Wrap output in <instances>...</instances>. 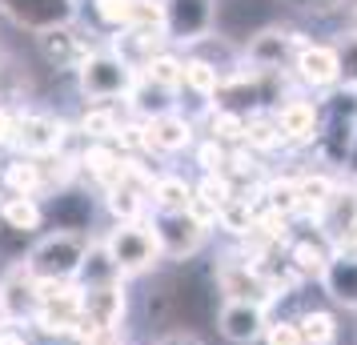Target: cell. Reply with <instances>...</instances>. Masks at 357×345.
<instances>
[{
	"label": "cell",
	"instance_id": "6da1fadb",
	"mask_svg": "<svg viewBox=\"0 0 357 345\" xmlns=\"http://www.w3.org/2000/svg\"><path fill=\"white\" fill-rule=\"evenodd\" d=\"M89 237L77 229H56L36 237V245L24 253V265L33 269L36 281H77L89 257Z\"/></svg>",
	"mask_w": 357,
	"mask_h": 345
},
{
	"label": "cell",
	"instance_id": "7a4b0ae2",
	"mask_svg": "<svg viewBox=\"0 0 357 345\" xmlns=\"http://www.w3.org/2000/svg\"><path fill=\"white\" fill-rule=\"evenodd\" d=\"M33 325L45 337H65L77 342L84 333V309H81V285L77 281H36V313Z\"/></svg>",
	"mask_w": 357,
	"mask_h": 345
},
{
	"label": "cell",
	"instance_id": "3957f363",
	"mask_svg": "<svg viewBox=\"0 0 357 345\" xmlns=\"http://www.w3.org/2000/svg\"><path fill=\"white\" fill-rule=\"evenodd\" d=\"M100 245L109 249L116 273H121L125 281L141 277V273H149V269H157V261H161V241H157V233H153V221L113 225Z\"/></svg>",
	"mask_w": 357,
	"mask_h": 345
},
{
	"label": "cell",
	"instance_id": "277c9868",
	"mask_svg": "<svg viewBox=\"0 0 357 345\" xmlns=\"http://www.w3.org/2000/svg\"><path fill=\"white\" fill-rule=\"evenodd\" d=\"M217 289H221L225 301H249V305H261V309H269L277 297H285L281 277L265 273L249 257H229V261L217 265Z\"/></svg>",
	"mask_w": 357,
	"mask_h": 345
},
{
	"label": "cell",
	"instance_id": "5b68a950",
	"mask_svg": "<svg viewBox=\"0 0 357 345\" xmlns=\"http://www.w3.org/2000/svg\"><path fill=\"white\" fill-rule=\"evenodd\" d=\"M81 77V93L93 105H113L116 97H129L137 84V68L129 61H121L116 52H89L84 65L77 68Z\"/></svg>",
	"mask_w": 357,
	"mask_h": 345
},
{
	"label": "cell",
	"instance_id": "8992f818",
	"mask_svg": "<svg viewBox=\"0 0 357 345\" xmlns=\"http://www.w3.org/2000/svg\"><path fill=\"white\" fill-rule=\"evenodd\" d=\"M153 233L161 241V257L169 261H189L209 241V225L193 213H153Z\"/></svg>",
	"mask_w": 357,
	"mask_h": 345
},
{
	"label": "cell",
	"instance_id": "52a82bcc",
	"mask_svg": "<svg viewBox=\"0 0 357 345\" xmlns=\"http://www.w3.org/2000/svg\"><path fill=\"white\" fill-rule=\"evenodd\" d=\"M65 121L52 113H17V129H13V148L17 157H56L65 153Z\"/></svg>",
	"mask_w": 357,
	"mask_h": 345
},
{
	"label": "cell",
	"instance_id": "ba28073f",
	"mask_svg": "<svg viewBox=\"0 0 357 345\" xmlns=\"http://www.w3.org/2000/svg\"><path fill=\"white\" fill-rule=\"evenodd\" d=\"M217 24L213 0H165V40L197 45Z\"/></svg>",
	"mask_w": 357,
	"mask_h": 345
},
{
	"label": "cell",
	"instance_id": "9c48e42d",
	"mask_svg": "<svg viewBox=\"0 0 357 345\" xmlns=\"http://www.w3.org/2000/svg\"><path fill=\"white\" fill-rule=\"evenodd\" d=\"M0 313L8 325H33L36 313V277L24 261H13L0 273Z\"/></svg>",
	"mask_w": 357,
	"mask_h": 345
},
{
	"label": "cell",
	"instance_id": "30bf717a",
	"mask_svg": "<svg viewBox=\"0 0 357 345\" xmlns=\"http://www.w3.org/2000/svg\"><path fill=\"white\" fill-rule=\"evenodd\" d=\"M81 309H84V333L89 329L125 325V313H129V289H125V281H109V285H89V289H81Z\"/></svg>",
	"mask_w": 357,
	"mask_h": 345
},
{
	"label": "cell",
	"instance_id": "8fae6325",
	"mask_svg": "<svg viewBox=\"0 0 357 345\" xmlns=\"http://www.w3.org/2000/svg\"><path fill=\"white\" fill-rule=\"evenodd\" d=\"M269 329V309L249 305V301H225L217 313V333L229 345H257Z\"/></svg>",
	"mask_w": 357,
	"mask_h": 345
},
{
	"label": "cell",
	"instance_id": "7c38bea8",
	"mask_svg": "<svg viewBox=\"0 0 357 345\" xmlns=\"http://www.w3.org/2000/svg\"><path fill=\"white\" fill-rule=\"evenodd\" d=\"M301 45H305V40H301L297 33H285V29H261V33H253L245 56H249V68H261V72H281V68L289 65V56L297 61Z\"/></svg>",
	"mask_w": 357,
	"mask_h": 345
},
{
	"label": "cell",
	"instance_id": "4fadbf2b",
	"mask_svg": "<svg viewBox=\"0 0 357 345\" xmlns=\"http://www.w3.org/2000/svg\"><path fill=\"white\" fill-rule=\"evenodd\" d=\"M0 13L8 20H17L20 29H33V33H45V29H61V24H73V0H0Z\"/></svg>",
	"mask_w": 357,
	"mask_h": 345
},
{
	"label": "cell",
	"instance_id": "5bb4252c",
	"mask_svg": "<svg viewBox=\"0 0 357 345\" xmlns=\"http://www.w3.org/2000/svg\"><path fill=\"white\" fill-rule=\"evenodd\" d=\"M273 121L281 129V137H285V145H313L317 129H321V109H317V100L285 97L273 109Z\"/></svg>",
	"mask_w": 357,
	"mask_h": 345
},
{
	"label": "cell",
	"instance_id": "9a60e30c",
	"mask_svg": "<svg viewBox=\"0 0 357 345\" xmlns=\"http://www.w3.org/2000/svg\"><path fill=\"white\" fill-rule=\"evenodd\" d=\"M297 81L309 89H333L341 84V61H337V45H301L297 61H293Z\"/></svg>",
	"mask_w": 357,
	"mask_h": 345
},
{
	"label": "cell",
	"instance_id": "2e32d148",
	"mask_svg": "<svg viewBox=\"0 0 357 345\" xmlns=\"http://www.w3.org/2000/svg\"><path fill=\"white\" fill-rule=\"evenodd\" d=\"M285 245H289V249H285V253H289V269L297 273V277H321L325 265L333 261V253H337V245H333L321 229L297 233V237L289 233V241H285Z\"/></svg>",
	"mask_w": 357,
	"mask_h": 345
},
{
	"label": "cell",
	"instance_id": "e0dca14e",
	"mask_svg": "<svg viewBox=\"0 0 357 345\" xmlns=\"http://www.w3.org/2000/svg\"><path fill=\"white\" fill-rule=\"evenodd\" d=\"M189 145H193V121L177 109L145 121V153H185Z\"/></svg>",
	"mask_w": 357,
	"mask_h": 345
},
{
	"label": "cell",
	"instance_id": "ac0fdd59",
	"mask_svg": "<svg viewBox=\"0 0 357 345\" xmlns=\"http://www.w3.org/2000/svg\"><path fill=\"white\" fill-rule=\"evenodd\" d=\"M36 49H40V56H45V65H52V68H81L84 56H89L84 36H77L68 24L36 33Z\"/></svg>",
	"mask_w": 357,
	"mask_h": 345
},
{
	"label": "cell",
	"instance_id": "d6986e66",
	"mask_svg": "<svg viewBox=\"0 0 357 345\" xmlns=\"http://www.w3.org/2000/svg\"><path fill=\"white\" fill-rule=\"evenodd\" d=\"M321 289L337 305H345V309H357V253H349V249H337L333 253V261L325 265L321 277Z\"/></svg>",
	"mask_w": 357,
	"mask_h": 345
},
{
	"label": "cell",
	"instance_id": "ffe728a7",
	"mask_svg": "<svg viewBox=\"0 0 357 345\" xmlns=\"http://www.w3.org/2000/svg\"><path fill=\"white\" fill-rule=\"evenodd\" d=\"M45 205L40 197H20V193H4L0 197V229L17 233V237H36L45 225Z\"/></svg>",
	"mask_w": 357,
	"mask_h": 345
},
{
	"label": "cell",
	"instance_id": "44dd1931",
	"mask_svg": "<svg viewBox=\"0 0 357 345\" xmlns=\"http://www.w3.org/2000/svg\"><path fill=\"white\" fill-rule=\"evenodd\" d=\"M0 181H4L8 193H20V197H40L45 189H52L45 157H13V161L4 164Z\"/></svg>",
	"mask_w": 357,
	"mask_h": 345
},
{
	"label": "cell",
	"instance_id": "7402d4cb",
	"mask_svg": "<svg viewBox=\"0 0 357 345\" xmlns=\"http://www.w3.org/2000/svg\"><path fill=\"white\" fill-rule=\"evenodd\" d=\"M149 193L145 189H137V185H125L116 181L105 189V209L113 217V225H137V221H145L149 217Z\"/></svg>",
	"mask_w": 357,
	"mask_h": 345
},
{
	"label": "cell",
	"instance_id": "603a6c76",
	"mask_svg": "<svg viewBox=\"0 0 357 345\" xmlns=\"http://www.w3.org/2000/svg\"><path fill=\"white\" fill-rule=\"evenodd\" d=\"M77 164H81V173L89 181H97V185L109 189V185L121 177V148L105 145V141H89V148L77 157Z\"/></svg>",
	"mask_w": 357,
	"mask_h": 345
},
{
	"label": "cell",
	"instance_id": "cb8c5ba5",
	"mask_svg": "<svg viewBox=\"0 0 357 345\" xmlns=\"http://www.w3.org/2000/svg\"><path fill=\"white\" fill-rule=\"evenodd\" d=\"M149 201H153V213H189L193 205V185L177 177V173H161L153 189H149Z\"/></svg>",
	"mask_w": 357,
	"mask_h": 345
},
{
	"label": "cell",
	"instance_id": "d4e9b609",
	"mask_svg": "<svg viewBox=\"0 0 357 345\" xmlns=\"http://www.w3.org/2000/svg\"><path fill=\"white\" fill-rule=\"evenodd\" d=\"M341 185L329 177V173H301L297 177V213L305 217H321V209L333 201V193H337Z\"/></svg>",
	"mask_w": 357,
	"mask_h": 345
},
{
	"label": "cell",
	"instance_id": "484cf974",
	"mask_svg": "<svg viewBox=\"0 0 357 345\" xmlns=\"http://www.w3.org/2000/svg\"><path fill=\"white\" fill-rule=\"evenodd\" d=\"M221 81H225V68H217L213 61H205V56H185L181 89H189L193 97L209 100V97H217V89H221Z\"/></svg>",
	"mask_w": 357,
	"mask_h": 345
},
{
	"label": "cell",
	"instance_id": "4316f807",
	"mask_svg": "<svg viewBox=\"0 0 357 345\" xmlns=\"http://www.w3.org/2000/svg\"><path fill=\"white\" fill-rule=\"evenodd\" d=\"M181 72H185V61L173 56V52H153L145 65L137 68V77L153 89H161V93H177L181 89Z\"/></svg>",
	"mask_w": 357,
	"mask_h": 345
},
{
	"label": "cell",
	"instance_id": "83f0119b",
	"mask_svg": "<svg viewBox=\"0 0 357 345\" xmlns=\"http://www.w3.org/2000/svg\"><path fill=\"white\" fill-rule=\"evenodd\" d=\"M285 145V137L277 129L273 113H249L245 116V148L253 153H273V148Z\"/></svg>",
	"mask_w": 357,
	"mask_h": 345
},
{
	"label": "cell",
	"instance_id": "f1b7e54d",
	"mask_svg": "<svg viewBox=\"0 0 357 345\" xmlns=\"http://www.w3.org/2000/svg\"><path fill=\"white\" fill-rule=\"evenodd\" d=\"M209 141H217V145H245V113H237V109H213L209 113Z\"/></svg>",
	"mask_w": 357,
	"mask_h": 345
},
{
	"label": "cell",
	"instance_id": "f546056e",
	"mask_svg": "<svg viewBox=\"0 0 357 345\" xmlns=\"http://www.w3.org/2000/svg\"><path fill=\"white\" fill-rule=\"evenodd\" d=\"M121 116L113 113V105H89V113L81 116V132L89 141H105V145H113L116 132H121Z\"/></svg>",
	"mask_w": 357,
	"mask_h": 345
},
{
	"label": "cell",
	"instance_id": "4dcf8cb0",
	"mask_svg": "<svg viewBox=\"0 0 357 345\" xmlns=\"http://www.w3.org/2000/svg\"><path fill=\"white\" fill-rule=\"evenodd\" d=\"M297 325H301L305 345H333L341 337L337 317H333L329 309H305L301 317H297Z\"/></svg>",
	"mask_w": 357,
	"mask_h": 345
},
{
	"label": "cell",
	"instance_id": "1f68e13d",
	"mask_svg": "<svg viewBox=\"0 0 357 345\" xmlns=\"http://www.w3.org/2000/svg\"><path fill=\"white\" fill-rule=\"evenodd\" d=\"M265 205L285 217L297 213V177H277V181L265 185Z\"/></svg>",
	"mask_w": 357,
	"mask_h": 345
},
{
	"label": "cell",
	"instance_id": "d6a6232c",
	"mask_svg": "<svg viewBox=\"0 0 357 345\" xmlns=\"http://www.w3.org/2000/svg\"><path fill=\"white\" fill-rule=\"evenodd\" d=\"M261 342H265V345H305V337H301L297 317H273Z\"/></svg>",
	"mask_w": 357,
	"mask_h": 345
},
{
	"label": "cell",
	"instance_id": "836d02e7",
	"mask_svg": "<svg viewBox=\"0 0 357 345\" xmlns=\"http://www.w3.org/2000/svg\"><path fill=\"white\" fill-rule=\"evenodd\" d=\"M132 4L137 0H97L93 8H97V17L105 24H113V29H129L132 24Z\"/></svg>",
	"mask_w": 357,
	"mask_h": 345
},
{
	"label": "cell",
	"instance_id": "e575fe53",
	"mask_svg": "<svg viewBox=\"0 0 357 345\" xmlns=\"http://www.w3.org/2000/svg\"><path fill=\"white\" fill-rule=\"evenodd\" d=\"M337 61H341V84L354 93L357 89V33L349 36H341V45H337Z\"/></svg>",
	"mask_w": 357,
	"mask_h": 345
},
{
	"label": "cell",
	"instance_id": "d590c367",
	"mask_svg": "<svg viewBox=\"0 0 357 345\" xmlns=\"http://www.w3.org/2000/svg\"><path fill=\"white\" fill-rule=\"evenodd\" d=\"M197 161H201V169H205V173H225V164H229V148L205 137V141H201V148H197Z\"/></svg>",
	"mask_w": 357,
	"mask_h": 345
},
{
	"label": "cell",
	"instance_id": "8d00e7d4",
	"mask_svg": "<svg viewBox=\"0 0 357 345\" xmlns=\"http://www.w3.org/2000/svg\"><path fill=\"white\" fill-rule=\"evenodd\" d=\"M77 345H125V325H113V329H89L84 337H77Z\"/></svg>",
	"mask_w": 357,
	"mask_h": 345
},
{
	"label": "cell",
	"instance_id": "74e56055",
	"mask_svg": "<svg viewBox=\"0 0 357 345\" xmlns=\"http://www.w3.org/2000/svg\"><path fill=\"white\" fill-rule=\"evenodd\" d=\"M153 345H201V337L189 333V329H169V333H161Z\"/></svg>",
	"mask_w": 357,
	"mask_h": 345
},
{
	"label": "cell",
	"instance_id": "f35d334b",
	"mask_svg": "<svg viewBox=\"0 0 357 345\" xmlns=\"http://www.w3.org/2000/svg\"><path fill=\"white\" fill-rule=\"evenodd\" d=\"M13 129H17V113H8V109L0 105V148L13 145Z\"/></svg>",
	"mask_w": 357,
	"mask_h": 345
},
{
	"label": "cell",
	"instance_id": "ab89813d",
	"mask_svg": "<svg viewBox=\"0 0 357 345\" xmlns=\"http://www.w3.org/2000/svg\"><path fill=\"white\" fill-rule=\"evenodd\" d=\"M297 8H309V13H329V8H337L341 0H289Z\"/></svg>",
	"mask_w": 357,
	"mask_h": 345
},
{
	"label": "cell",
	"instance_id": "60d3db41",
	"mask_svg": "<svg viewBox=\"0 0 357 345\" xmlns=\"http://www.w3.org/2000/svg\"><path fill=\"white\" fill-rule=\"evenodd\" d=\"M0 345H33L24 333H17V329H0Z\"/></svg>",
	"mask_w": 357,
	"mask_h": 345
},
{
	"label": "cell",
	"instance_id": "b9f144b4",
	"mask_svg": "<svg viewBox=\"0 0 357 345\" xmlns=\"http://www.w3.org/2000/svg\"><path fill=\"white\" fill-rule=\"evenodd\" d=\"M354 13H357V8H354ZM354 33H357V29H354Z\"/></svg>",
	"mask_w": 357,
	"mask_h": 345
}]
</instances>
